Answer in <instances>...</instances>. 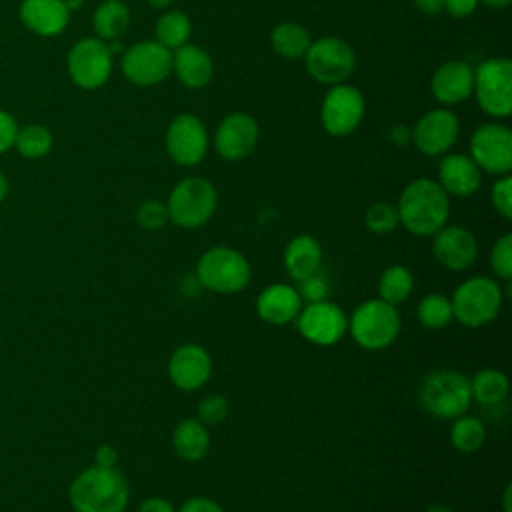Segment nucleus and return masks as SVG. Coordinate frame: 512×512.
<instances>
[{"instance_id": "obj_1", "label": "nucleus", "mask_w": 512, "mask_h": 512, "mask_svg": "<svg viewBox=\"0 0 512 512\" xmlns=\"http://www.w3.org/2000/svg\"><path fill=\"white\" fill-rule=\"evenodd\" d=\"M400 224L414 236H434L450 216L448 194L436 180L416 178L404 186L398 204Z\"/></svg>"}, {"instance_id": "obj_2", "label": "nucleus", "mask_w": 512, "mask_h": 512, "mask_svg": "<svg viewBox=\"0 0 512 512\" xmlns=\"http://www.w3.org/2000/svg\"><path fill=\"white\" fill-rule=\"evenodd\" d=\"M68 500L76 512H124L130 500L128 480L116 466L94 464L72 480Z\"/></svg>"}, {"instance_id": "obj_3", "label": "nucleus", "mask_w": 512, "mask_h": 512, "mask_svg": "<svg viewBox=\"0 0 512 512\" xmlns=\"http://www.w3.org/2000/svg\"><path fill=\"white\" fill-rule=\"evenodd\" d=\"M418 400L422 408L436 418H458L466 414L472 404L470 380L456 370L428 372L418 386Z\"/></svg>"}, {"instance_id": "obj_4", "label": "nucleus", "mask_w": 512, "mask_h": 512, "mask_svg": "<svg viewBox=\"0 0 512 512\" xmlns=\"http://www.w3.org/2000/svg\"><path fill=\"white\" fill-rule=\"evenodd\" d=\"M248 258L230 246H212L196 262V278L202 288L218 294H236L250 282Z\"/></svg>"}, {"instance_id": "obj_5", "label": "nucleus", "mask_w": 512, "mask_h": 512, "mask_svg": "<svg viewBox=\"0 0 512 512\" xmlns=\"http://www.w3.org/2000/svg\"><path fill=\"white\" fill-rule=\"evenodd\" d=\"M402 320L396 306L372 298L362 302L348 318V330L354 342L364 350H384L400 334Z\"/></svg>"}, {"instance_id": "obj_6", "label": "nucleus", "mask_w": 512, "mask_h": 512, "mask_svg": "<svg viewBox=\"0 0 512 512\" xmlns=\"http://www.w3.org/2000/svg\"><path fill=\"white\" fill-rule=\"evenodd\" d=\"M502 300L504 292L496 280L472 276L454 290L450 298L452 316L466 328H480L498 316Z\"/></svg>"}, {"instance_id": "obj_7", "label": "nucleus", "mask_w": 512, "mask_h": 512, "mask_svg": "<svg viewBox=\"0 0 512 512\" xmlns=\"http://www.w3.org/2000/svg\"><path fill=\"white\" fill-rule=\"evenodd\" d=\"M216 204L218 194L214 184L202 176H188L170 190L166 208L172 224L200 228L214 216Z\"/></svg>"}, {"instance_id": "obj_8", "label": "nucleus", "mask_w": 512, "mask_h": 512, "mask_svg": "<svg viewBox=\"0 0 512 512\" xmlns=\"http://www.w3.org/2000/svg\"><path fill=\"white\" fill-rule=\"evenodd\" d=\"M478 106L494 118H506L512 112V62L508 58H488L474 70V88Z\"/></svg>"}, {"instance_id": "obj_9", "label": "nucleus", "mask_w": 512, "mask_h": 512, "mask_svg": "<svg viewBox=\"0 0 512 512\" xmlns=\"http://www.w3.org/2000/svg\"><path fill=\"white\" fill-rule=\"evenodd\" d=\"M304 64L308 74L320 84H342L356 68L354 48L336 36H322L310 42Z\"/></svg>"}, {"instance_id": "obj_10", "label": "nucleus", "mask_w": 512, "mask_h": 512, "mask_svg": "<svg viewBox=\"0 0 512 512\" xmlns=\"http://www.w3.org/2000/svg\"><path fill=\"white\" fill-rule=\"evenodd\" d=\"M122 74L136 86H156L172 74V50L156 40L128 46L120 58Z\"/></svg>"}, {"instance_id": "obj_11", "label": "nucleus", "mask_w": 512, "mask_h": 512, "mask_svg": "<svg viewBox=\"0 0 512 512\" xmlns=\"http://www.w3.org/2000/svg\"><path fill=\"white\" fill-rule=\"evenodd\" d=\"M70 80L84 90H96L104 86L112 74V54L104 40L92 36L78 40L68 52Z\"/></svg>"}, {"instance_id": "obj_12", "label": "nucleus", "mask_w": 512, "mask_h": 512, "mask_svg": "<svg viewBox=\"0 0 512 512\" xmlns=\"http://www.w3.org/2000/svg\"><path fill=\"white\" fill-rule=\"evenodd\" d=\"M364 112L366 102L362 92L342 82L330 86L326 92L320 106V122L330 136H348L360 126Z\"/></svg>"}, {"instance_id": "obj_13", "label": "nucleus", "mask_w": 512, "mask_h": 512, "mask_svg": "<svg viewBox=\"0 0 512 512\" xmlns=\"http://www.w3.org/2000/svg\"><path fill=\"white\" fill-rule=\"evenodd\" d=\"M470 158L482 172L504 176L512 168V132L508 126L488 122L470 138Z\"/></svg>"}, {"instance_id": "obj_14", "label": "nucleus", "mask_w": 512, "mask_h": 512, "mask_svg": "<svg viewBox=\"0 0 512 512\" xmlns=\"http://www.w3.org/2000/svg\"><path fill=\"white\" fill-rule=\"evenodd\" d=\"M296 328L308 342L332 346L346 334L348 316L334 302H308L296 316Z\"/></svg>"}, {"instance_id": "obj_15", "label": "nucleus", "mask_w": 512, "mask_h": 512, "mask_svg": "<svg viewBox=\"0 0 512 512\" xmlns=\"http://www.w3.org/2000/svg\"><path fill=\"white\" fill-rule=\"evenodd\" d=\"M166 152L180 166H196L208 152V132L194 114H178L166 130Z\"/></svg>"}, {"instance_id": "obj_16", "label": "nucleus", "mask_w": 512, "mask_h": 512, "mask_svg": "<svg viewBox=\"0 0 512 512\" xmlns=\"http://www.w3.org/2000/svg\"><path fill=\"white\" fill-rule=\"evenodd\" d=\"M458 118L448 108H436L426 112L412 128V144L424 156L446 154L458 138Z\"/></svg>"}, {"instance_id": "obj_17", "label": "nucleus", "mask_w": 512, "mask_h": 512, "mask_svg": "<svg viewBox=\"0 0 512 512\" xmlns=\"http://www.w3.org/2000/svg\"><path fill=\"white\" fill-rule=\"evenodd\" d=\"M258 122L246 112H232L222 118L214 132V148L224 160H242L258 144Z\"/></svg>"}, {"instance_id": "obj_18", "label": "nucleus", "mask_w": 512, "mask_h": 512, "mask_svg": "<svg viewBox=\"0 0 512 512\" xmlns=\"http://www.w3.org/2000/svg\"><path fill=\"white\" fill-rule=\"evenodd\" d=\"M212 376L210 352L194 342L178 346L168 358V378L184 392L202 388Z\"/></svg>"}, {"instance_id": "obj_19", "label": "nucleus", "mask_w": 512, "mask_h": 512, "mask_svg": "<svg viewBox=\"0 0 512 512\" xmlns=\"http://www.w3.org/2000/svg\"><path fill=\"white\" fill-rule=\"evenodd\" d=\"M432 252L440 266L462 272L476 262L478 244L468 228L458 224H444L432 236Z\"/></svg>"}, {"instance_id": "obj_20", "label": "nucleus", "mask_w": 512, "mask_h": 512, "mask_svg": "<svg viewBox=\"0 0 512 512\" xmlns=\"http://www.w3.org/2000/svg\"><path fill=\"white\" fill-rule=\"evenodd\" d=\"M474 70L464 60H448L436 68L430 80L432 96L446 106L460 104L472 96Z\"/></svg>"}, {"instance_id": "obj_21", "label": "nucleus", "mask_w": 512, "mask_h": 512, "mask_svg": "<svg viewBox=\"0 0 512 512\" xmlns=\"http://www.w3.org/2000/svg\"><path fill=\"white\" fill-rule=\"evenodd\" d=\"M438 184L448 196L468 198L482 184V170L466 154H446L438 166Z\"/></svg>"}, {"instance_id": "obj_22", "label": "nucleus", "mask_w": 512, "mask_h": 512, "mask_svg": "<svg viewBox=\"0 0 512 512\" xmlns=\"http://www.w3.org/2000/svg\"><path fill=\"white\" fill-rule=\"evenodd\" d=\"M302 298L290 284H270L256 298V314L272 326H284L296 320L302 310Z\"/></svg>"}, {"instance_id": "obj_23", "label": "nucleus", "mask_w": 512, "mask_h": 512, "mask_svg": "<svg viewBox=\"0 0 512 512\" xmlns=\"http://www.w3.org/2000/svg\"><path fill=\"white\" fill-rule=\"evenodd\" d=\"M20 20L38 36H58L70 22V10L64 0H22Z\"/></svg>"}, {"instance_id": "obj_24", "label": "nucleus", "mask_w": 512, "mask_h": 512, "mask_svg": "<svg viewBox=\"0 0 512 512\" xmlns=\"http://www.w3.org/2000/svg\"><path fill=\"white\" fill-rule=\"evenodd\" d=\"M172 72L186 88L198 90L212 80L214 64L206 50L186 42L184 46L172 50Z\"/></svg>"}, {"instance_id": "obj_25", "label": "nucleus", "mask_w": 512, "mask_h": 512, "mask_svg": "<svg viewBox=\"0 0 512 512\" xmlns=\"http://www.w3.org/2000/svg\"><path fill=\"white\" fill-rule=\"evenodd\" d=\"M320 262H322V246L314 236L298 234L286 244L284 268L292 280L300 282L310 274L318 272Z\"/></svg>"}, {"instance_id": "obj_26", "label": "nucleus", "mask_w": 512, "mask_h": 512, "mask_svg": "<svg viewBox=\"0 0 512 512\" xmlns=\"http://www.w3.org/2000/svg\"><path fill=\"white\" fill-rule=\"evenodd\" d=\"M172 446L186 462L202 460L210 450V432L198 418H184L172 432Z\"/></svg>"}, {"instance_id": "obj_27", "label": "nucleus", "mask_w": 512, "mask_h": 512, "mask_svg": "<svg viewBox=\"0 0 512 512\" xmlns=\"http://www.w3.org/2000/svg\"><path fill=\"white\" fill-rule=\"evenodd\" d=\"M92 26L96 38L104 42L120 38L124 30L130 26V10L122 0H104L94 10Z\"/></svg>"}, {"instance_id": "obj_28", "label": "nucleus", "mask_w": 512, "mask_h": 512, "mask_svg": "<svg viewBox=\"0 0 512 512\" xmlns=\"http://www.w3.org/2000/svg\"><path fill=\"white\" fill-rule=\"evenodd\" d=\"M510 390L508 376L498 368H484L470 380V394L482 406H498L506 400Z\"/></svg>"}, {"instance_id": "obj_29", "label": "nucleus", "mask_w": 512, "mask_h": 512, "mask_svg": "<svg viewBox=\"0 0 512 512\" xmlns=\"http://www.w3.org/2000/svg\"><path fill=\"white\" fill-rule=\"evenodd\" d=\"M310 42V32L298 22H282L270 32V44L274 52L288 60L304 58Z\"/></svg>"}, {"instance_id": "obj_30", "label": "nucleus", "mask_w": 512, "mask_h": 512, "mask_svg": "<svg viewBox=\"0 0 512 512\" xmlns=\"http://www.w3.org/2000/svg\"><path fill=\"white\" fill-rule=\"evenodd\" d=\"M412 290H414V276L402 264L388 266L378 278V298L392 306L406 302Z\"/></svg>"}, {"instance_id": "obj_31", "label": "nucleus", "mask_w": 512, "mask_h": 512, "mask_svg": "<svg viewBox=\"0 0 512 512\" xmlns=\"http://www.w3.org/2000/svg\"><path fill=\"white\" fill-rule=\"evenodd\" d=\"M190 32H192V22L180 10L164 12L156 20V26H154L156 42H160L168 50H176V48L184 46L188 42V38H190Z\"/></svg>"}, {"instance_id": "obj_32", "label": "nucleus", "mask_w": 512, "mask_h": 512, "mask_svg": "<svg viewBox=\"0 0 512 512\" xmlns=\"http://www.w3.org/2000/svg\"><path fill=\"white\" fill-rule=\"evenodd\" d=\"M486 440V426L482 424L480 418L462 414L454 418V424L450 426V444L462 452V454H472L476 452Z\"/></svg>"}, {"instance_id": "obj_33", "label": "nucleus", "mask_w": 512, "mask_h": 512, "mask_svg": "<svg viewBox=\"0 0 512 512\" xmlns=\"http://www.w3.org/2000/svg\"><path fill=\"white\" fill-rule=\"evenodd\" d=\"M52 134L42 124H28L24 128H18L14 138V148L20 156L38 160L44 158L52 150Z\"/></svg>"}, {"instance_id": "obj_34", "label": "nucleus", "mask_w": 512, "mask_h": 512, "mask_svg": "<svg viewBox=\"0 0 512 512\" xmlns=\"http://www.w3.org/2000/svg\"><path fill=\"white\" fill-rule=\"evenodd\" d=\"M416 314H418L420 324L428 330H442L444 326H448L454 320L450 298L444 294H438V292L422 296V300L418 302Z\"/></svg>"}, {"instance_id": "obj_35", "label": "nucleus", "mask_w": 512, "mask_h": 512, "mask_svg": "<svg viewBox=\"0 0 512 512\" xmlns=\"http://www.w3.org/2000/svg\"><path fill=\"white\" fill-rule=\"evenodd\" d=\"M400 220H398V210L394 204L390 202H374L368 206L366 214H364V226L372 232V234H390L398 228Z\"/></svg>"}, {"instance_id": "obj_36", "label": "nucleus", "mask_w": 512, "mask_h": 512, "mask_svg": "<svg viewBox=\"0 0 512 512\" xmlns=\"http://www.w3.org/2000/svg\"><path fill=\"white\" fill-rule=\"evenodd\" d=\"M136 222L144 228V230H160L164 228L170 218H168V208H166V202H160V200H144L138 210H136Z\"/></svg>"}, {"instance_id": "obj_37", "label": "nucleus", "mask_w": 512, "mask_h": 512, "mask_svg": "<svg viewBox=\"0 0 512 512\" xmlns=\"http://www.w3.org/2000/svg\"><path fill=\"white\" fill-rule=\"evenodd\" d=\"M490 266L500 280L512 278V234L500 236L490 250Z\"/></svg>"}, {"instance_id": "obj_38", "label": "nucleus", "mask_w": 512, "mask_h": 512, "mask_svg": "<svg viewBox=\"0 0 512 512\" xmlns=\"http://www.w3.org/2000/svg\"><path fill=\"white\" fill-rule=\"evenodd\" d=\"M228 416V400L220 394L204 396L198 404V420L204 426H216Z\"/></svg>"}, {"instance_id": "obj_39", "label": "nucleus", "mask_w": 512, "mask_h": 512, "mask_svg": "<svg viewBox=\"0 0 512 512\" xmlns=\"http://www.w3.org/2000/svg\"><path fill=\"white\" fill-rule=\"evenodd\" d=\"M490 202H492V208L504 220L512 218V178L508 174L500 176L492 184V188H490Z\"/></svg>"}, {"instance_id": "obj_40", "label": "nucleus", "mask_w": 512, "mask_h": 512, "mask_svg": "<svg viewBox=\"0 0 512 512\" xmlns=\"http://www.w3.org/2000/svg\"><path fill=\"white\" fill-rule=\"evenodd\" d=\"M298 284H300V288H296V290H298L300 298L306 302H320V300H326L330 294L328 280L318 272L310 274L308 278L300 280Z\"/></svg>"}, {"instance_id": "obj_41", "label": "nucleus", "mask_w": 512, "mask_h": 512, "mask_svg": "<svg viewBox=\"0 0 512 512\" xmlns=\"http://www.w3.org/2000/svg\"><path fill=\"white\" fill-rule=\"evenodd\" d=\"M18 132V124L14 116L0 108V154L14 146V138Z\"/></svg>"}, {"instance_id": "obj_42", "label": "nucleus", "mask_w": 512, "mask_h": 512, "mask_svg": "<svg viewBox=\"0 0 512 512\" xmlns=\"http://www.w3.org/2000/svg\"><path fill=\"white\" fill-rule=\"evenodd\" d=\"M178 512H224V508L212 500V498H206V496H192L188 498Z\"/></svg>"}, {"instance_id": "obj_43", "label": "nucleus", "mask_w": 512, "mask_h": 512, "mask_svg": "<svg viewBox=\"0 0 512 512\" xmlns=\"http://www.w3.org/2000/svg\"><path fill=\"white\" fill-rule=\"evenodd\" d=\"M480 0H444V10L452 18H468Z\"/></svg>"}, {"instance_id": "obj_44", "label": "nucleus", "mask_w": 512, "mask_h": 512, "mask_svg": "<svg viewBox=\"0 0 512 512\" xmlns=\"http://www.w3.org/2000/svg\"><path fill=\"white\" fill-rule=\"evenodd\" d=\"M118 462V452L112 444H100L94 452V464L104 468H114Z\"/></svg>"}, {"instance_id": "obj_45", "label": "nucleus", "mask_w": 512, "mask_h": 512, "mask_svg": "<svg viewBox=\"0 0 512 512\" xmlns=\"http://www.w3.org/2000/svg\"><path fill=\"white\" fill-rule=\"evenodd\" d=\"M138 512H176V508L170 500L160 498V496H152V498H146L144 502H140Z\"/></svg>"}, {"instance_id": "obj_46", "label": "nucleus", "mask_w": 512, "mask_h": 512, "mask_svg": "<svg viewBox=\"0 0 512 512\" xmlns=\"http://www.w3.org/2000/svg\"><path fill=\"white\" fill-rule=\"evenodd\" d=\"M388 138L394 146H406L412 142V130H408L406 126H392L388 132Z\"/></svg>"}, {"instance_id": "obj_47", "label": "nucleus", "mask_w": 512, "mask_h": 512, "mask_svg": "<svg viewBox=\"0 0 512 512\" xmlns=\"http://www.w3.org/2000/svg\"><path fill=\"white\" fill-rule=\"evenodd\" d=\"M414 6L428 16H436L444 10V0H414Z\"/></svg>"}, {"instance_id": "obj_48", "label": "nucleus", "mask_w": 512, "mask_h": 512, "mask_svg": "<svg viewBox=\"0 0 512 512\" xmlns=\"http://www.w3.org/2000/svg\"><path fill=\"white\" fill-rule=\"evenodd\" d=\"M510 494H512V486L508 484V486L504 488V494H502V508H504V512H512V502H510Z\"/></svg>"}, {"instance_id": "obj_49", "label": "nucleus", "mask_w": 512, "mask_h": 512, "mask_svg": "<svg viewBox=\"0 0 512 512\" xmlns=\"http://www.w3.org/2000/svg\"><path fill=\"white\" fill-rule=\"evenodd\" d=\"M424 512H456L454 508H450L448 504H440V502H436V504H430V506H426V510Z\"/></svg>"}, {"instance_id": "obj_50", "label": "nucleus", "mask_w": 512, "mask_h": 512, "mask_svg": "<svg viewBox=\"0 0 512 512\" xmlns=\"http://www.w3.org/2000/svg\"><path fill=\"white\" fill-rule=\"evenodd\" d=\"M480 2H484L486 6H492V8H506L512 0H480Z\"/></svg>"}, {"instance_id": "obj_51", "label": "nucleus", "mask_w": 512, "mask_h": 512, "mask_svg": "<svg viewBox=\"0 0 512 512\" xmlns=\"http://www.w3.org/2000/svg\"><path fill=\"white\" fill-rule=\"evenodd\" d=\"M150 2V6L152 8H156V10H164V8H168L174 0H148Z\"/></svg>"}, {"instance_id": "obj_52", "label": "nucleus", "mask_w": 512, "mask_h": 512, "mask_svg": "<svg viewBox=\"0 0 512 512\" xmlns=\"http://www.w3.org/2000/svg\"><path fill=\"white\" fill-rule=\"evenodd\" d=\"M6 194H8V180H6V176L0 172V202L6 198Z\"/></svg>"}, {"instance_id": "obj_53", "label": "nucleus", "mask_w": 512, "mask_h": 512, "mask_svg": "<svg viewBox=\"0 0 512 512\" xmlns=\"http://www.w3.org/2000/svg\"><path fill=\"white\" fill-rule=\"evenodd\" d=\"M64 4H66V8H68L70 12H74V10H78V8L84 4V0H64Z\"/></svg>"}]
</instances>
